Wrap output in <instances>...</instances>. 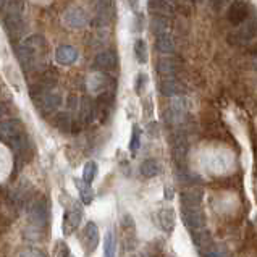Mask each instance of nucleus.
Masks as SVG:
<instances>
[{
  "mask_svg": "<svg viewBox=\"0 0 257 257\" xmlns=\"http://www.w3.org/2000/svg\"><path fill=\"white\" fill-rule=\"evenodd\" d=\"M17 54L23 68L28 71L39 70L46 63L47 57V44L42 36H31L23 41L17 49Z\"/></svg>",
  "mask_w": 257,
  "mask_h": 257,
  "instance_id": "1",
  "label": "nucleus"
},
{
  "mask_svg": "<svg viewBox=\"0 0 257 257\" xmlns=\"http://www.w3.org/2000/svg\"><path fill=\"white\" fill-rule=\"evenodd\" d=\"M0 141H4L15 152H21L28 144L25 124L20 120H7L0 123Z\"/></svg>",
  "mask_w": 257,
  "mask_h": 257,
  "instance_id": "2",
  "label": "nucleus"
},
{
  "mask_svg": "<svg viewBox=\"0 0 257 257\" xmlns=\"http://www.w3.org/2000/svg\"><path fill=\"white\" fill-rule=\"evenodd\" d=\"M33 99H34L36 107H38L44 115L57 112L62 105V95L57 91H54L52 87H50V84L39 87L38 94L36 92L33 94Z\"/></svg>",
  "mask_w": 257,
  "mask_h": 257,
  "instance_id": "3",
  "label": "nucleus"
},
{
  "mask_svg": "<svg viewBox=\"0 0 257 257\" xmlns=\"http://www.w3.org/2000/svg\"><path fill=\"white\" fill-rule=\"evenodd\" d=\"M257 34V13L254 17L249 18L238 26L236 31L230 33L228 36V44L230 46H246L251 42Z\"/></svg>",
  "mask_w": 257,
  "mask_h": 257,
  "instance_id": "4",
  "label": "nucleus"
},
{
  "mask_svg": "<svg viewBox=\"0 0 257 257\" xmlns=\"http://www.w3.org/2000/svg\"><path fill=\"white\" fill-rule=\"evenodd\" d=\"M188 116V104L183 97H176L170 102L165 112V120L170 124H181Z\"/></svg>",
  "mask_w": 257,
  "mask_h": 257,
  "instance_id": "5",
  "label": "nucleus"
},
{
  "mask_svg": "<svg viewBox=\"0 0 257 257\" xmlns=\"http://www.w3.org/2000/svg\"><path fill=\"white\" fill-rule=\"evenodd\" d=\"M181 218L191 231L205 228V215L201 207H181Z\"/></svg>",
  "mask_w": 257,
  "mask_h": 257,
  "instance_id": "6",
  "label": "nucleus"
},
{
  "mask_svg": "<svg viewBox=\"0 0 257 257\" xmlns=\"http://www.w3.org/2000/svg\"><path fill=\"white\" fill-rule=\"evenodd\" d=\"M29 220L36 225V226H46L47 220H49V207L47 202L44 197L41 199H36L31 207H29Z\"/></svg>",
  "mask_w": 257,
  "mask_h": 257,
  "instance_id": "7",
  "label": "nucleus"
},
{
  "mask_svg": "<svg viewBox=\"0 0 257 257\" xmlns=\"http://www.w3.org/2000/svg\"><path fill=\"white\" fill-rule=\"evenodd\" d=\"M81 218H83V209L79 207L78 204H75L73 207H70L63 215V223H62V230L63 234H71L75 233V230L81 223Z\"/></svg>",
  "mask_w": 257,
  "mask_h": 257,
  "instance_id": "8",
  "label": "nucleus"
},
{
  "mask_svg": "<svg viewBox=\"0 0 257 257\" xmlns=\"http://www.w3.org/2000/svg\"><path fill=\"white\" fill-rule=\"evenodd\" d=\"M63 21L65 25L73 29H81L89 23V18H87V15L83 9H79V7H70L63 13Z\"/></svg>",
  "mask_w": 257,
  "mask_h": 257,
  "instance_id": "9",
  "label": "nucleus"
},
{
  "mask_svg": "<svg viewBox=\"0 0 257 257\" xmlns=\"http://www.w3.org/2000/svg\"><path fill=\"white\" fill-rule=\"evenodd\" d=\"M116 62H118V58H116L115 52H112V50H104V52L95 55L92 67L97 71L107 73L116 68Z\"/></svg>",
  "mask_w": 257,
  "mask_h": 257,
  "instance_id": "10",
  "label": "nucleus"
},
{
  "mask_svg": "<svg viewBox=\"0 0 257 257\" xmlns=\"http://www.w3.org/2000/svg\"><path fill=\"white\" fill-rule=\"evenodd\" d=\"M159 92L165 95V97H176V95L183 94L185 87L176 79L175 76H165L159 81Z\"/></svg>",
  "mask_w": 257,
  "mask_h": 257,
  "instance_id": "11",
  "label": "nucleus"
},
{
  "mask_svg": "<svg viewBox=\"0 0 257 257\" xmlns=\"http://www.w3.org/2000/svg\"><path fill=\"white\" fill-rule=\"evenodd\" d=\"M226 17H228V21L231 25L239 26L241 23H244V21L247 20V17H249L247 5L243 2V0H234V2L230 5Z\"/></svg>",
  "mask_w": 257,
  "mask_h": 257,
  "instance_id": "12",
  "label": "nucleus"
},
{
  "mask_svg": "<svg viewBox=\"0 0 257 257\" xmlns=\"http://www.w3.org/2000/svg\"><path fill=\"white\" fill-rule=\"evenodd\" d=\"M83 244L86 252H94L99 244V228L94 222H89L83 230Z\"/></svg>",
  "mask_w": 257,
  "mask_h": 257,
  "instance_id": "13",
  "label": "nucleus"
},
{
  "mask_svg": "<svg viewBox=\"0 0 257 257\" xmlns=\"http://www.w3.org/2000/svg\"><path fill=\"white\" fill-rule=\"evenodd\" d=\"M112 83L110 78L105 75V73H92L87 78V89H89L92 94H102L108 89V84Z\"/></svg>",
  "mask_w": 257,
  "mask_h": 257,
  "instance_id": "14",
  "label": "nucleus"
},
{
  "mask_svg": "<svg viewBox=\"0 0 257 257\" xmlns=\"http://www.w3.org/2000/svg\"><path fill=\"white\" fill-rule=\"evenodd\" d=\"M78 57V50L73 46H58L55 50V60L63 67H70V65L76 63Z\"/></svg>",
  "mask_w": 257,
  "mask_h": 257,
  "instance_id": "15",
  "label": "nucleus"
},
{
  "mask_svg": "<svg viewBox=\"0 0 257 257\" xmlns=\"http://www.w3.org/2000/svg\"><path fill=\"white\" fill-rule=\"evenodd\" d=\"M148 9L154 17H173V7L168 0H148Z\"/></svg>",
  "mask_w": 257,
  "mask_h": 257,
  "instance_id": "16",
  "label": "nucleus"
},
{
  "mask_svg": "<svg viewBox=\"0 0 257 257\" xmlns=\"http://www.w3.org/2000/svg\"><path fill=\"white\" fill-rule=\"evenodd\" d=\"M79 116H81V120L84 123H91L94 121L95 115H97V105H95V102L89 97H84L81 100V104H79Z\"/></svg>",
  "mask_w": 257,
  "mask_h": 257,
  "instance_id": "17",
  "label": "nucleus"
},
{
  "mask_svg": "<svg viewBox=\"0 0 257 257\" xmlns=\"http://www.w3.org/2000/svg\"><path fill=\"white\" fill-rule=\"evenodd\" d=\"M181 65L176 58H162L159 60V63L156 65V70L164 76H175L176 73L180 71Z\"/></svg>",
  "mask_w": 257,
  "mask_h": 257,
  "instance_id": "18",
  "label": "nucleus"
},
{
  "mask_svg": "<svg viewBox=\"0 0 257 257\" xmlns=\"http://www.w3.org/2000/svg\"><path fill=\"white\" fill-rule=\"evenodd\" d=\"M186 152H188V143L183 135H176L173 138V159L176 160V164L183 165L186 159Z\"/></svg>",
  "mask_w": 257,
  "mask_h": 257,
  "instance_id": "19",
  "label": "nucleus"
},
{
  "mask_svg": "<svg viewBox=\"0 0 257 257\" xmlns=\"http://www.w3.org/2000/svg\"><path fill=\"white\" fill-rule=\"evenodd\" d=\"M193 243L197 246V249H199L201 252H205L212 244H214V239H212L210 233L207 230L202 228V230L193 231Z\"/></svg>",
  "mask_w": 257,
  "mask_h": 257,
  "instance_id": "20",
  "label": "nucleus"
},
{
  "mask_svg": "<svg viewBox=\"0 0 257 257\" xmlns=\"http://www.w3.org/2000/svg\"><path fill=\"white\" fill-rule=\"evenodd\" d=\"M201 202H202V191L201 189L185 191V193L181 194L183 207H201Z\"/></svg>",
  "mask_w": 257,
  "mask_h": 257,
  "instance_id": "21",
  "label": "nucleus"
},
{
  "mask_svg": "<svg viewBox=\"0 0 257 257\" xmlns=\"http://www.w3.org/2000/svg\"><path fill=\"white\" fill-rule=\"evenodd\" d=\"M156 50L160 54H173L175 52V41L170 33L156 36Z\"/></svg>",
  "mask_w": 257,
  "mask_h": 257,
  "instance_id": "22",
  "label": "nucleus"
},
{
  "mask_svg": "<svg viewBox=\"0 0 257 257\" xmlns=\"http://www.w3.org/2000/svg\"><path fill=\"white\" fill-rule=\"evenodd\" d=\"M151 31L156 36L170 33V21L167 17H154L151 21Z\"/></svg>",
  "mask_w": 257,
  "mask_h": 257,
  "instance_id": "23",
  "label": "nucleus"
},
{
  "mask_svg": "<svg viewBox=\"0 0 257 257\" xmlns=\"http://www.w3.org/2000/svg\"><path fill=\"white\" fill-rule=\"evenodd\" d=\"M159 223L165 231H173L175 228V212L172 209H162L159 212Z\"/></svg>",
  "mask_w": 257,
  "mask_h": 257,
  "instance_id": "24",
  "label": "nucleus"
},
{
  "mask_svg": "<svg viewBox=\"0 0 257 257\" xmlns=\"http://www.w3.org/2000/svg\"><path fill=\"white\" fill-rule=\"evenodd\" d=\"M75 185L79 191V196H81L83 204L89 205L94 199V191H92L91 185L89 183H86L84 180H75Z\"/></svg>",
  "mask_w": 257,
  "mask_h": 257,
  "instance_id": "25",
  "label": "nucleus"
},
{
  "mask_svg": "<svg viewBox=\"0 0 257 257\" xmlns=\"http://www.w3.org/2000/svg\"><path fill=\"white\" fill-rule=\"evenodd\" d=\"M139 172H141V175L144 176V178H154V176L160 172V167L157 164V160L148 159L141 164V167H139Z\"/></svg>",
  "mask_w": 257,
  "mask_h": 257,
  "instance_id": "26",
  "label": "nucleus"
},
{
  "mask_svg": "<svg viewBox=\"0 0 257 257\" xmlns=\"http://www.w3.org/2000/svg\"><path fill=\"white\" fill-rule=\"evenodd\" d=\"M135 57H136V60L138 63H148V46H146V41L144 39H136L135 41Z\"/></svg>",
  "mask_w": 257,
  "mask_h": 257,
  "instance_id": "27",
  "label": "nucleus"
},
{
  "mask_svg": "<svg viewBox=\"0 0 257 257\" xmlns=\"http://www.w3.org/2000/svg\"><path fill=\"white\" fill-rule=\"evenodd\" d=\"M116 254V238H115V233L110 230L105 234V239H104V257H115Z\"/></svg>",
  "mask_w": 257,
  "mask_h": 257,
  "instance_id": "28",
  "label": "nucleus"
},
{
  "mask_svg": "<svg viewBox=\"0 0 257 257\" xmlns=\"http://www.w3.org/2000/svg\"><path fill=\"white\" fill-rule=\"evenodd\" d=\"M95 175H97V164L91 160V162H87L84 165V168H83V180L91 185V183L94 181V178H95Z\"/></svg>",
  "mask_w": 257,
  "mask_h": 257,
  "instance_id": "29",
  "label": "nucleus"
},
{
  "mask_svg": "<svg viewBox=\"0 0 257 257\" xmlns=\"http://www.w3.org/2000/svg\"><path fill=\"white\" fill-rule=\"evenodd\" d=\"M205 257H230L228 254V249H226L225 246H220V244H212L207 251L204 252Z\"/></svg>",
  "mask_w": 257,
  "mask_h": 257,
  "instance_id": "30",
  "label": "nucleus"
},
{
  "mask_svg": "<svg viewBox=\"0 0 257 257\" xmlns=\"http://www.w3.org/2000/svg\"><path fill=\"white\" fill-rule=\"evenodd\" d=\"M141 146V131H139L138 126L133 128V133H131V139H130V151L136 152Z\"/></svg>",
  "mask_w": 257,
  "mask_h": 257,
  "instance_id": "31",
  "label": "nucleus"
},
{
  "mask_svg": "<svg viewBox=\"0 0 257 257\" xmlns=\"http://www.w3.org/2000/svg\"><path fill=\"white\" fill-rule=\"evenodd\" d=\"M230 0H209V7L212 9V12H222V9H225L226 4H228Z\"/></svg>",
  "mask_w": 257,
  "mask_h": 257,
  "instance_id": "32",
  "label": "nucleus"
},
{
  "mask_svg": "<svg viewBox=\"0 0 257 257\" xmlns=\"http://www.w3.org/2000/svg\"><path fill=\"white\" fill-rule=\"evenodd\" d=\"M146 81H148V76H146L144 73H141V75H139L138 79H136V92L138 94H141V89H143V86L146 84Z\"/></svg>",
  "mask_w": 257,
  "mask_h": 257,
  "instance_id": "33",
  "label": "nucleus"
},
{
  "mask_svg": "<svg viewBox=\"0 0 257 257\" xmlns=\"http://www.w3.org/2000/svg\"><path fill=\"white\" fill-rule=\"evenodd\" d=\"M57 257H73V254L67 247V244H60V247H58V251H57Z\"/></svg>",
  "mask_w": 257,
  "mask_h": 257,
  "instance_id": "34",
  "label": "nucleus"
},
{
  "mask_svg": "<svg viewBox=\"0 0 257 257\" xmlns=\"http://www.w3.org/2000/svg\"><path fill=\"white\" fill-rule=\"evenodd\" d=\"M23 257H46L41 251H38V249H26V251L23 252Z\"/></svg>",
  "mask_w": 257,
  "mask_h": 257,
  "instance_id": "35",
  "label": "nucleus"
},
{
  "mask_svg": "<svg viewBox=\"0 0 257 257\" xmlns=\"http://www.w3.org/2000/svg\"><path fill=\"white\" fill-rule=\"evenodd\" d=\"M128 4H130V7L133 10H138V5H139V0H128Z\"/></svg>",
  "mask_w": 257,
  "mask_h": 257,
  "instance_id": "36",
  "label": "nucleus"
},
{
  "mask_svg": "<svg viewBox=\"0 0 257 257\" xmlns=\"http://www.w3.org/2000/svg\"><path fill=\"white\" fill-rule=\"evenodd\" d=\"M7 112H5V105L4 104H0V116H4Z\"/></svg>",
  "mask_w": 257,
  "mask_h": 257,
  "instance_id": "37",
  "label": "nucleus"
},
{
  "mask_svg": "<svg viewBox=\"0 0 257 257\" xmlns=\"http://www.w3.org/2000/svg\"><path fill=\"white\" fill-rule=\"evenodd\" d=\"M254 68L257 70V50L254 52Z\"/></svg>",
  "mask_w": 257,
  "mask_h": 257,
  "instance_id": "38",
  "label": "nucleus"
},
{
  "mask_svg": "<svg viewBox=\"0 0 257 257\" xmlns=\"http://www.w3.org/2000/svg\"><path fill=\"white\" fill-rule=\"evenodd\" d=\"M197 2H201V0H197Z\"/></svg>",
  "mask_w": 257,
  "mask_h": 257,
  "instance_id": "39",
  "label": "nucleus"
}]
</instances>
